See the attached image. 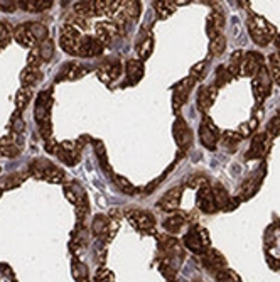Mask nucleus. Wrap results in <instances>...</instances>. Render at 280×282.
<instances>
[{"mask_svg":"<svg viewBox=\"0 0 280 282\" xmlns=\"http://www.w3.org/2000/svg\"><path fill=\"white\" fill-rule=\"evenodd\" d=\"M247 26L252 39L258 46H262V48L270 44L275 39V36H277V29L268 21H265L263 17H260L257 14H250V17L247 19Z\"/></svg>","mask_w":280,"mask_h":282,"instance_id":"f257e3e1","label":"nucleus"},{"mask_svg":"<svg viewBox=\"0 0 280 282\" xmlns=\"http://www.w3.org/2000/svg\"><path fill=\"white\" fill-rule=\"evenodd\" d=\"M29 174L37 179H44L49 182H63L64 181V171L56 167L52 162L46 159H36L29 166Z\"/></svg>","mask_w":280,"mask_h":282,"instance_id":"f03ea898","label":"nucleus"},{"mask_svg":"<svg viewBox=\"0 0 280 282\" xmlns=\"http://www.w3.org/2000/svg\"><path fill=\"white\" fill-rule=\"evenodd\" d=\"M184 247H187L191 252L194 254H203L210 249V237L208 231L201 227H192L191 230L184 235Z\"/></svg>","mask_w":280,"mask_h":282,"instance_id":"7ed1b4c3","label":"nucleus"},{"mask_svg":"<svg viewBox=\"0 0 280 282\" xmlns=\"http://www.w3.org/2000/svg\"><path fill=\"white\" fill-rule=\"evenodd\" d=\"M83 34L79 32L78 27L71 24H64L61 30V37H59V44H61L63 51H66L71 56H78L79 43H81Z\"/></svg>","mask_w":280,"mask_h":282,"instance_id":"20e7f679","label":"nucleus"},{"mask_svg":"<svg viewBox=\"0 0 280 282\" xmlns=\"http://www.w3.org/2000/svg\"><path fill=\"white\" fill-rule=\"evenodd\" d=\"M199 139H201V144L206 149L216 151L219 142V130L210 117H204L201 125H199Z\"/></svg>","mask_w":280,"mask_h":282,"instance_id":"39448f33","label":"nucleus"},{"mask_svg":"<svg viewBox=\"0 0 280 282\" xmlns=\"http://www.w3.org/2000/svg\"><path fill=\"white\" fill-rule=\"evenodd\" d=\"M272 76L268 73L267 68H262L255 76H253V83H252V88H253V95H255L257 102H263L265 98L270 95V90H272Z\"/></svg>","mask_w":280,"mask_h":282,"instance_id":"423d86ee","label":"nucleus"},{"mask_svg":"<svg viewBox=\"0 0 280 282\" xmlns=\"http://www.w3.org/2000/svg\"><path fill=\"white\" fill-rule=\"evenodd\" d=\"M51 105H52L51 91H41L39 97H37V100H36V110H34V117H36V122L39 127H43V125H46V124H51V122H49Z\"/></svg>","mask_w":280,"mask_h":282,"instance_id":"0eeeda50","label":"nucleus"},{"mask_svg":"<svg viewBox=\"0 0 280 282\" xmlns=\"http://www.w3.org/2000/svg\"><path fill=\"white\" fill-rule=\"evenodd\" d=\"M194 83H196V79L191 78V76H187V78L181 79V81L174 86V90H172V108H174V112H177L181 106L186 103V100H187L189 93H191L192 85H194Z\"/></svg>","mask_w":280,"mask_h":282,"instance_id":"6e6552de","label":"nucleus"},{"mask_svg":"<svg viewBox=\"0 0 280 282\" xmlns=\"http://www.w3.org/2000/svg\"><path fill=\"white\" fill-rule=\"evenodd\" d=\"M127 218H128V222L140 231H150L154 227H156L154 216L150 215L149 211H143V209H132V211H127Z\"/></svg>","mask_w":280,"mask_h":282,"instance_id":"1a4fd4ad","label":"nucleus"},{"mask_svg":"<svg viewBox=\"0 0 280 282\" xmlns=\"http://www.w3.org/2000/svg\"><path fill=\"white\" fill-rule=\"evenodd\" d=\"M272 147V139L267 132L263 134H257L252 139V144H250V151L247 154V159H260L270 151Z\"/></svg>","mask_w":280,"mask_h":282,"instance_id":"9d476101","label":"nucleus"},{"mask_svg":"<svg viewBox=\"0 0 280 282\" xmlns=\"http://www.w3.org/2000/svg\"><path fill=\"white\" fill-rule=\"evenodd\" d=\"M122 75V63L118 59H105L98 66V78L103 83H112Z\"/></svg>","mask_w":280,"mask_h":282,"instance_id":"9b49d317","label":"nucleus"},{"mask_svg":"<svg viewBox=\"0 0 280 282\" xmlns=\"http://www.w3.org/2000/svg\"><path fill=\"white\" fill-rule=\"evenodd\" d=\"M172 134H174V139H176V144L183 149V151H186V149L192 144L191 128L187 127L186 120H184L183 117H179V119H176V122H174Z\"/></svg>","mask_w":280,"mask_h":282,"instance_id":"f8f14e48","label":"nucleus"},{"mask_svg":"<svg viewBox=\"0 0 280 282\" xmlns=\"http://www.w3.org/2000/svg\"><path fill=\"white\" fill-rule=\"evenodd\" d=\"M117 227H118L117 220L113 222V220H108L107 216L98 215V216H94V220L92 223V231L96 235V237H108V240H110L113 235H115Z\"/></svg>","mask_w":280,"mask_h":282,"instance_id":"ddd939ff","label":"nucleus"},{"mask_svg":"<svg viewBox=\"0 0 280 282\" xmlns=\"http://www.w3.org/2000/svg\"><path fill=\"white\" fill-rule=\"evenodd\" d=\"M105 46L100 43L94 36H83L81 43H79V49H78V56H83V58H96L103 52Z\"/></svg>","mask_w":280,"mask_h":282,"instance_id":"4468645a","label":"nucleus"},{"mask_svg":"<svg viewBox=\"0 0 280 282\" xmlns=\"http://www.w3.org/2000/svg\"><path fill=\"white\" fill-rule=\"evenodd\" d=\"M22 151V139L17 134H10L0 139V154L9 159H14Z\"/></svg>","mask_w":280,"mask_h":282,"instance_id":"2eb2a0df","label":"nucleus"},{"mask_svg":"<svg viewBox=\"0 0 280 282\" xmlns=\"http://www.w3.org/2000/svg\"><path fill=\"white\" fill-rule=\"evenodd\" d=\"M196 205H198V208L201 209L203 213H214L218 209L216 203H214L213 189H211L210 182L198 189V194H196Z\"/></svg>","mask_w":280,"mask_h":282,"instance_id":"dca6fc26","label":"nucleus"},{"mask_svg":"<svg viewBox=\"0 0 280 282\" xmlns=\"http://www.w3.org/2000/svg\"><path fill=\"white\" fill-rule=\"evenodd\" d=\"M64 196H66L74 206H85V205H88L85 189H83V186L76 181H70L64 184Z\"/></svg>","mask_w":280,"mask_h":282,"instance_id":"f3484780","label":"nucleus"},{"mask_svg":"<svg viewBox=\"0 0 280 282\" xmlns=\"http://www.w3.org/2000/svg\"><path fill=\"white\" fill-rule=\"evenodd\" d=\"M79 154H81V147L78 146V142H66L59 144V151H58V155L61 157L63 162L70 164V166H74L78 164L79 161Z\"/></svg>","mask_w":280,"mask_h":282,"instance_id":"a211bd4d","label":"nucleus"},{"mask_svg":"<svg viewBox=\"0 0 280 282\" xmlns=\"http://www.w3.org/2000/svg\"><path fill=\"white\" fill-rule=\"evenodd\" d=\"M262 68H263L262 56H260L258 52H248V54L243 56L240 71H241V75H245V76H255Z\"/></svg>","mask_w":280,"mask_h":282,"instance_id":"6ab92c4d","label":"nucleus"},{"mask_svg":"<svg viewBox=\"0 0 280 282\" xmlns=\"http://www.w3.org/2000/svg\"><path fill=\"white\" fill-rule=\"evenodd\" d=\"M117 32H118V29H117V26L113 24V22L101 21L94 26V37H96L103 46H108L112 43V41L115 39Z\"/></svg>","mask_w":280,"mask_h":282,"instance_id":"aec40b11","label":"nucleus"},{"mask_svg":"<svg viewBox=\"0 0 280 282\" xmlns=\"http://www.w3.org/2000/svg\"><path fill=\"white\" fill-rule=\"evenodd\" d=\"M203 265L210 270V272L219 274L223 269H225L226 262H225V257H223L221 254H218L216 250L208 249L203 255Z\"/></svg>","mask_w":280,"mask_h":282,"instance_id":"412c9836","label":"nucleus"},{"mask_svg":"<svg viewBox=\"0 0 280 282\" xmlns=\"http://www.w3.org/2000/svg\"><path fill=\"white\" fill-rule=\"evenodd\" d=\"M218 97V86L216 85H211V86H203L198 93V108L199 112L206 113L208 110L213 106L214 100Z\"/></svg>","mask_w":280,"mask_h":282,"instance_id":"4be33fe9","label":"nucleus"},{"mask_svg":"<svg viewBox=\"0 0 280 282\" xmlns=\"http://www.w3.org/2000/svg\"><path fill=\"white\" fill-rule=\"evenodd\" d=\"M181 196H183V186H176L172 188L171 191L159 200L157 206L161 209H167V211H174V209L179 208V203H181Z\"/></svg>","mask_w":280,"mask_h":282,"instance_id":"5701e85b","label":"nucleus"},{"mask_svg":"<svg viewBox=\"0 0 280 282\" xmlns=\"http://www.w3.org/2000/svg\"><path fill=\"white\" fill-rule=\"evenodd\" d=\"M125 75H127L128 85H137L143 78V63L140 59H128L125 64Z\"/></svg>","mask_w":280,"mask_h":282,"instance_id":"b1692460","label":"nucleus"},{"mask_svg":"<svg viewBox=\"0 0 280 282\" xmlns=\"http://www.w3.org/2000/svg\"><path fill=\"white\" fill-rule=\"evenodd\" d=\"M86 73H88V70H86L85 66H81V64H78V63H68V64H64V68L61 70V73L56 76V81H64V79L71 81V79L81 78V76H85Z\"/></svg>","mask_w":280,"mask_h":282,"instance_id":"393cba45","label":"nucleus"},{"mask_svg":"<svg viewBox=\"0 0 280 282\" xmlns=\"http://www.w3.org/2000/svg\"><path fill=\"white\" fill-rule=\"evenodd\" d=\"M14 37L19 44L25 46V48H34L37 44V41L34 39L32 32H31V27H29V22L27 24H21L14 29Z\"/></svg>","mask_w":280,"mask_h":282,"instance_id":"a878e982","label":"nucleus"},{"mask_svg":"<svg viewBox=\"0 0 280 282\" xmlns=\"http://www.w3.org/2000/svg\"><path fill=\"white\" fill-rule=\"evenodd\" d=\"M225 24V17H223V10L214 9L213 14L208 17V36L211 39H214L216 36H219V29Z\"/></svg>","mask_w":280,"mask_h":282,"instance_id":"bb28decb","label":"nucleus"},{"mask_svg":"<svg viewBox=\"0 0 280 282\" xmlns=\"http://www.w3.org/2000/svg\"><path fill=\"white\" fill-rule=\"evenodd\" d=\"M17 5L24 10H29V12H43L52 5V2L51 0H21V2H17Z\"/></svg>","mask_w":280,"mask_h":282,"instance_id":"cd10ccee","label":"nucleus"},{"mask_svg":"<svg viewBox=\"0 0 280 282\" xmlns=\"http://www.w3.org/2000/svg\"><path fill=\"white\" fill-rule=\"evenodd\" d=\"M41 76H43V73L39 71V68H32V66H27L22 70L21 73V81L24 86H32L36 85L37 81L41 79Z\"/></svg>","mask_w":280,"mask_h":282,"instance_id":"c85d7f7f","label":"nucleus"},{"mask_svg":"<svg viewBox=\"0 0 280 282\" xmlns=\"http://www.w3.org/2000/svg\"><path fill=\"white\" fill-rule=\"evenodd\" d=\"M152 49H154V37L152 34L147 32L143 39H139L137 44V54L140 59H147L150 54H152Z\"/></svg>","mask_w":280,"mask_h":282,"instance_id":"c756f323","label":"nucleus"},{"mask_svg":"<svg viewBox=\"0 0 280 282\" xmlns=\"http://www.w3.org/2000/svg\"><path fill=\"white\" fill-rule=\"evenodd\" d=\"M186 223V215H181V213H174L169 218H165L164 228L169 233H177V231L183 228V225Z\"/></svg>","mask_w":280,"mask_h":282,"instance_id":"7c9ffc66","label":"nucleus"},{"mask_svg":"<svg viewBox=\"0 0 280 282\" xmlns=\"http://www.w3.org/2000/svg\"><path fill=\"white\" fill-rule=\"evenodd\" d=\"M211 189H213V196H214V203H216V208H225V209H228L230 206V196H228V193H226V189L223 188L221 184H214V186H211Z\"/></svg>","mask_w":280,"mask_h":282,"instance_id":"2f4dec72","label":"nucleus"},{"mask_svg":"<svg viewBox=\"0 0 280 282\" xmlns=\"http://www.w3.org/2000/svg\"><path fill=\"white\" fill-rule=\"evenodd\" d=\"M177 2H172V0H164V2H154L152 3V7H154V10L159 14V17L161 19H167L169 15L174 14V10L177 9V5H176Z\"/></svg>","mask_w":280,"mask_h":282,"instance_id":"473e14b6","label":"nucleus"},{"mask_svg":"<svg viewBox=\"0 0 280 282\" xmlns=\"http://www.w3.org/2000/svg\"><path fill=\"white\" fill-rule=\"evenodd\" d=\"M31 98H32V88H31V86H22V88L17 91V98H16L17 112H22V110L29 105Z\"/></svg>","mask_w":280,"mask_h":282,"instance_id":"72a5a7b5","label":"nucleus"},{"mask_svg":"<svg viewBox=\"0 0 280 282\" xmlns=\"http://www.w3.org/2000/svg\"><path fill=\"white\" fill-rule=\"evenodd\" d=\"M93 146H94V151H96V157L100 161V166L105 173L112 174V169H110V162H108V155H107V151H105L103 144L100 140H93Z\"/></svg>","mask_w":280,"mask_h":282,"instance_id":"f704fd0d","label":"nucleus"},{"mask_svg":"<svg viewBox=\"0 0 280 282\" xmlns=\"http://www.w3.org/2000/svg\"><path fill=\"white\" fill-rule=\"evenodd\" d=\"M73 10H74V14L83 19L96 15V12H94V2H78L76 5L73 7Z\"/></svg>","mask_w":280,"mask_h":282,"instance_id":"c9c22d12","label":"nucleus"},{"mask_svg":"<svg viewBox=\"0 0 280 282\" xmlns=\"http://www.w3.org/2000/svg\"><path fill=\"white\" fill-rule=\"evenodd\" d=\"M113 181H115V184L118 186V189H122L123 193L130 194V196H134V194H137L139 189L135 188L134 184H132L130 181H128L127 178L120 176V174H113Z\"/></svg>","mask_w":280,"mask_h":282,"instance_id":"e433bc0d","label":"nucleus"},{"mask_svg":"<svg viewBox=\"0 0 280 282\" xmlns=\"http://www.w3.org/2000/svg\"><path fill=\"white\" fill-rule=\"evenodd\" d=\"M268 63H270V71L268 73H270L272 79H275L280 85V51L268 56Z\"/></svg>","mask_w":280,"mask_h":282,"instance_id":"4c0bfd02","label":"nucleus"},{"mask_svg":"<svg viewBox=\"0 0 280 282\" xmlns=\"http://www.w3.org/2000/svg\"><path fill=\"white\" fill-rule=\"evenodd\" d=\"M29 27H31V32L37 43H44L47 39V27L44 24H41V22H29Z\"/></svg>","mask_w":280,"mask_h":282,"instance_id":"58836bf2","label":"nucleus"},{"mask_svg":"<svg viewBox=\"0 0 280 282\" xmlns=\"http://www.w3.org/2000/svg\"><path fill=\"white\" fill-rule=\"evenodd\" d=\"M14 36V29L9 22L5 21H0V49L5 48L9 44V41L12 39Z\"/></svg>","mask_w":280,"mask_h":282,"instance_id":"ea45409f","label":"nucleus"},{"mask_svg":"<svg viewBox=\"0 0 280 282\" xmlns=\"http://www.w3.org/2000/svg\"><path fill=\"white\" fill-rule=\"evenodd\" d=\"M226 49V39L219 34L214 39H211V44H210V52L211 56H221Z\"/></svg>","mask_w":280,"mask_h":282,"instance_id":"a19ab883","label":"nucleus"},{"mask_svg":"<svg viewBox=\"0 0 280 282\" xmlns=\"http://www.w3.org/2000/svg\"><path fill=\"white\" fill-rule=\"evenodd\" d=\"M243 140V137H241L240 134H234V132L232 130H226L225 134L221 135V142H223V146H226L228 149H234L238 146V144Z\"/></svg>","mask_w":280,"mask_h":282,"instance_id":"79ce46f5","label":"nucleus"},{"mask_svg":"<svg viewBox=\"0 0 280 282\" xmlns=\"http://www.w3.org/2000/svg\"><path fill=\"white\" fill-rule=\"evenodd\" d=\"M243 56H245V52H241V51H236L232 54V59H230V64H228V71L232 73V76H236L240 73V66H241V61H243Z\"/></svg>","mask_w":280,"mask_h":282,"instance_id":"37998d69","label":"nucleus"},{"mask_svg":"<svg viewBox=\"0 0 280 282\" xmlns=\"http://www.w3.org/2000/svg\"><path fill=\"white\" fill-rule=\"evenodd\" d=\"M39 54L43 61H49L54 56V43L51 39H46L44 43H41L39 46Z\"/></svg>","mask_w":280,"mask_h":282,"instance_id":"c03bdc74","label":"nucleus"},{"mask_svg":"<svg viewBox=\"0 0 280 282\" xmlns=\"http://www.w3.org/2000/svg\"><path fill=\"white\" fill-rule=\"evenodd\" d=\"M232 78H233V76L228 71V68H226V66H218V70H216V86L226 85V83H228Z\"/></svg>","mask_w":280,"mask_h":282,"instance_id":"a18cd8bd","label":"nucleus"},{"mask_svg":"<svg viewBox=\"0 0 280 282\" xmlns=\"http://www.w3.org/2000/svg\"><path fill=\"white\" fill-rule=\"evenodd\" d=\"M24 181V176L22 174H10V176H7L5 179H3V188L5 189H12V188H17L21 182Z\"/></svg>","mask_w":280,"mask_h":282,"instance_id":"49530a36","label":"nucleus"},{"mask_svg":"<svg viewBox=\"0 0 280 282\" xmlns=\"http://www.w3.org/2000/svg\"><path fill=\"white\" fill-rule=\"evenodd\" d=\"M73 274H74V279L78 282L86 281L88 279V267H86L85 264H81V262H76L73 267Z\"/></svg>","mask_w":280,"mask_h":282,"instance_id":"de8ad7c7","label":"nucleus"},{"mask_svg":"<svg viewBox=\"0 0 280 282\" xmlns=\"http://www.w3.org/2000/svg\"><path fill=\"white\" fill-rule=\"evenodd\" d=\"M125 12H127L128 19L135 21L140 15V2H125Z\"/></svg>","mask_w":280,"mask_h":282,"instance_id":"09e8293b","label":"nucleus"},{"mask_svg":"<svg viewBox=\"0 0 280 282\" xmlns=\"http://www.w3.org/2000/svg\"><path fill=\"white\" fill-rule=\"evenodd\" d=\"M267 134L270 137H279L280 135V117H274L267 125Z\"/></svg>","mask_w":280,"mask_h":282,"instance_id":"8fccbe9b","label":"nucleus"},{"mask_svg":"<svg viewBox=\"0 0 280 282\" xmlns=\"http://www.w3.org/2000/svg\"><path fill=\"white\" fill-rule=\"evenodd\" d=\"M186 184L189 186V188H196V189H199L201 186L204 184H208V179L203 176V174H196V176H191L186 181Z\"/></svg>","mask_w":280,"mask_h":282,"instance_id":"3c124183","label":"nucleus"},{"mask_svg":"<svg viewBox=\"0 0 280 282\" xmlns=\"http://www.w3.org/2000/svg\"><path fill=\"white\" fill-rule=\"evenodd\" d=\"M43 63H44V61H43V58H41V54H39V49H32V51L29 52V56H27V66L39 68Z\"/></svg>","mask_w":280,"mask_h":282,"instance_id":"603ef678","label":"nucleus"},{"mask_svg":"<svg viewBox=\"0 0 280 282\" xmlns=\"http://www.w3.org/2000/svg\"><path fill=\"white\" fill-rule=\"evenodd\" d=\"M257 124H258V119H257V117H253V119L250 120L248 124H243V125H241V127H240V132H238V134H240L241 137L250 135V134H252V132L257 128Z\"/></svg>","mask_w":280,"mask_h":282,"instance_id":"864d4df0","label":"nucleus"},{"mask_svg":"<svg viewBox=\"0 0 280 282\" xmlns=\"http://www.w3.org/2000/svg\"><path fill=\"white\" fill-rule=\"evenodd\" d=\"M218 282H241L233 270H221L218 274Z\"/></svg>","mask_w":280,"mask_h":282,"instance_id":"5fc2aeb1","label":"nucleus"},{"mask_svg":"<svg viewBox=\"0 0 280 282\" xmlns=\"http://www.w3.org/2000/svg\"><path fill=\"white\" fill-rule=\"evenodd\" d=\"M206 61H201V63H198V64H194L192 66V70H191V78H194V79H199V78H203V75H204V68H206Z\"/></svg>","mask_w":280,"mask_h":282,"instance_id":"6e6d98bb","label":"nucleus"},{"mask_svg":"<svg viewBox=\"0 0 280 282\" xmlns=\"http://www.w3.org/2000/svg\"><path fill=\"white\" fill-rule=\"evenodd\" d=\"M96 282H113V274L107 269H98L96 272Z\"/></svg>","mask_w":280,"mask_h":282,"instance_id":"4d7b16f0","label":"nucleus"},{"mask_svg":"<svg viewBox=\"0 0 280 282\" xmlns=\"http://www.w3.org/2000/svg\"><path fill=\"white\" fill-rule=\"evenodd\" d=\"M24 128H25V125H24V120L21 119V117H16V119L12 120V134H17V135H21L22 132H24Z\"/></svg>","mask_w":280,"mask_h":282,"instance_id":"13d9d810","label":"nucleus"},{"mask_svg":"<svg viewBox=\"0 0 280 282\" xmlns=\"http://www.w3.org/2000/svg\"><path fill=\"white\" fill-rule=\"evenodd\" d=\"M17 9V2H12V0H0V10L2 12H14Z\"/></svg>","mask_w":280,"mask_h":282,"instance_id":"bf43d9fd","label":"nucleus"},{"mask_svg":"<svg viewBox=\"0 0 280 282\" xmlns=\"http://www.w3.org/2000/svg\"><path fill=\"white\" fill-rule=\"evenodd\" d=\"M46 151H47V152H51V154H58V151H59V144L56 142V140L52 139V137H51V139H47V140H46Z\"/></svg>","mask_w":280,"mask_h":282,"instance_id":"052dcab7","label":"nucleus"},{"mask_svg":"<svg viewBox=\"0 0 280 282\" xmlns=\"http://www.w3.org/2000/svg\"><path fill=\"white\" fill-rule=\"evenodd\" d=\"M274 43H275V46H279V48H280V34H277V36H275Z\"/></svg>","mask_w":280,"mask_h":282,"instance_id":"680f3d73","label":"nucleus"},{"mask_svg":"<svg viewBox=\"0 0 280 282\" xmlns=\"http://www.w3.org/2000/svg\"><path fill=\"white\" fill-rule=\"evenodd\" d=\"M0 196H2V188H0Z\"/></svg>","mask_w":280,"mask_h":282,"instance_id":"e2e57ef3","label":"nucleus"}]
</instances>
